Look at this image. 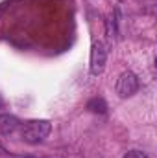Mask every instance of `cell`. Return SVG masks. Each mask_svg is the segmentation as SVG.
<instances>
[{
	"label": "cell",
	"mask_w": 157,
	"mask_h": 158,
	"mask_svg": "<svg viewBox=\"0 0 157 158\" xmlns=\"http://www.w3.org/2000/svg\"><path fill=\"white\" fill-rule=\"evenodd\" d=\"M50 131H52V123L48 119H30L20 127V138H22V142L35 145V143L44 142V138L50 134Z\"/></svg>",
	"instance_id": "6da1fadb"
},
{
	"label": "cell",
	"mask_w": 157,
	"mask_h": 158,
	"mask_svg": "<svg viewBox=\"0 0 157 158\" xmlns=\"http://www.w3.org/2000/svg\"><path fill=\"white\" fill-rule=\"evenodd\" d=\"M105 63H107V48L102 40H96L91 48V74L92 76H100L105 68Z\"/></svg>",
	"instance_id": "7a4b0ae2"
},
{
	"label": "cell",
	"mask_w": 157,
	"mask_h": 158,
	"mask_svg": "<svg viewBox=\"0 0 157 158\" xmlns=\"http://www.w3.org/2000/svg\"><path fill=\"white\" fill-rule=\"evenodd\" d=\"M139 90V77L133 72H122L117 79V94L120 98H131Z\"/></svg>",
	"instance_id": "3957f363"
},
{
	"label": "cell",
	"mask_w": 157,
	"mask_h": 158,
	"mask_svg": "<svg viewBox=\"0 0 157 158\" xmlns=\"http://www.w3.org/2000/svg\"><path fill=\"white\" fill-rule=\"evenodd\" d=\"M17 127H19L17 118H13V116H9V114H0V131H2L4 134L15 132Z\"/></svg>",
	"instance_id": "277c9868"
},
{
	"label": "cell",
	"mask_w": 157,
	"mask_h": 158,
	"mask_svg": "<svg viewBox=\"0 0 157 158\" xmlns=\"http://www.w3.org/2000/svg\"><path fill=\"white\" fill-rule=\"evenodd\" d=\"M87 109L91 112H96V114H104L107 110V103L102 99V98H92L89 103H87Z\"/></svg>",
	"instance_id": "5b68a950"
},
{
	"label": "cell",
	"mask_w": 157,
	"mask_h": 158,
	"mask_svg": "<svg viewBox=\"0 0 157 158\" xmlns=\"http://www.w3.org/2000/svg\"><path fill=\"white\" fill-rule=\"evenodd\" d=\"M122 158H150L146 153H142V151H137V149H133V151H128L126 155Z\"/></svg>",
	"instance_id": "8992f818"
}]
</instances>
